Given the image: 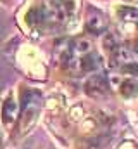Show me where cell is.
<instances>
[{"label": "cell", "mask_w": 138, "mask_h": 149, "mask_svg": "<svg viewBox=\"0 0 138 149\" xmlns=\"http://www.w3.org/2000/svg\"><path fill=\"white\" fill-rule=\"evenodd\" d=\"M38 12H40V19L50 24H61L66 21V9L61 0H43Z\"/></svg>", "instance_id": "obj_1"}, {"label": "cell", "mask_w": 138, "mask_h": 149, "mask_svg": "<svg viewBox=\"0 0 138 149\" xmlns=\"http://www.w3.org/2000/svg\"><path fill=\"white\" fill-rule=\"evenodd\" d=\"M85 26L90 33H102L104 30L107 28V19L105 16L100 14V12H92L86 21H85Z\"/></svg>", "instance_id": "obj_2"}, {"label": "cell", "mask_w": 138, "mask_h": 149, "mask_svg": "<svg viewBox=\"0 0 138 149\" xmlns=\"http://www.w3.org/2000/svg\"><path fill=\"white\" fill-rule=\"evenodd\" d=\"M104 88H107V83H105V78L102 74H92L85 83V90L88 94H92V95L104 94Z\"/></svg>", "instance_id": "obj_3"}, {"label": "cell", "mask_w": 138, "mask_h": 149, "mask_svg": "<svg viewBox=\"0 0 138 149\" xmlns=\"http://www.w3.org/2000/svg\"><path fill=\"white\" fill-rule=\"evenodd\" d=\"M88 54H92V42L86 38L76 40V43L72 47V57H81V56H88Z\"/></svg>", "instance_id": "obj_4"}, {"label": "cell", "mask_w": 138, "mask_h": 149, "mask_svg": "<svg viewBox=\"0 0 138 149\" xmlns=\"http://www.w3.org/2000/svg\"><path fill=\"white\" fill-rule=\"evenodd\" d=\"M121 92H123V95L124 97H135L138 94V83L135 81V80H126V81H123L121 83Z\"/></svg>", "instance_id": "obj_5"}, {"label": "cell", "mask_w": 138, "mask_h": 149, "mask_svg": "<svg viewBox=\"0 0 138 149\" xmlns=\"http://www.w3.org/2000/svg\"><path fill=\"white\" fill-rule=\"evenodd\" d=\"M119 17L124 23H138V9H135V7H123L119 10Z\"/></svg>", "instance_id": "obj_6"}, {"label": "cell", "mask_w": 138, "mask_h": 149, "mask_svg": "<svg viewBox=\"0 0 138 149\" xmlns=\"http://www.w3.org/2000/svg\"><path fill=\"white\" fill-rule=\"evenodd\" d=\"M3 116H5V121L9 125L16 120V116H17V106H16L14 101H7L3 104Z\"/></svg>", "instance_id": "obj_7"}, {"label": "cell", "mask_w": 138, "mask_h": 149, "mask_svg": "<svg viewBox=\"0 0 138 149\" xmlns=\"http://www.w3.org/2000/svg\"><path fill=\"white\" fill-rule=\"evenodd\" d=\"M104 47L112 50V49H117V38L114 33H105L104 35Z\"/></svg>", "instance_id": "obj_8"}, {"label": "cell", "mask_w": 138, "mask_h": 149, "mask_svg": "<svg viewBox=\"0 0 138 149\" xmlns=\"http://www.w3.org/2000/svg\"><path fill=\"white\" fill-rule=\"evenodd\" d=\"M123 71L128 73V74H138V63L137 61H131V63L124 64L123 66Z\"/></svg>", "instance_id": "obj_9"}, {"label": "cell", "mask_w": 138, "mask_h": 149, "mask_svg": "<svg viewBox=\"0 0 138 149\" xmlns=\"http://www.w3.org/2000/svg\"><path fill=\"white\" fill-rule=\"evenodd\" d=\"M88 149H97V148H92V146H90V148H88Z\"/></svg>", "instance_id": "obj_10"}, {"label": "cell", "mask_w": 138, "mask_h": 149, "mask_svg": "<svg viewBox=\"0 0 138 149\" xmlns=\"http://www.w3.org/2000/svg\"><path fill=\"white\" fill-rule=\"evenodd\" d=\"M130 2H133V0H130Z\"/></svg>", "instance_id": "obj_11"}]
</instances>
